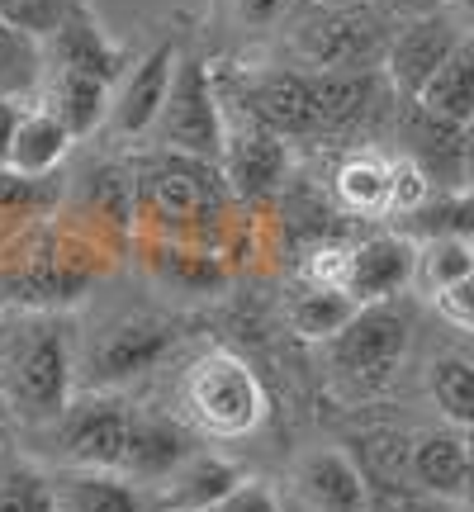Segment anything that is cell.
<instances>
[{"instance_id":"obj_24","label":"cell","mask_w":474,"mask_h":512,"mask_svg":"<svg viewBox=\"0 0 474 512\" xmlns=\"http://www.w3.org/2000/svg\"><path fill=\"white\" fill-rule=\"evenodd\" d=\"M408 446H413V437H403V432H365V437H356L351 460H356V470H361L370 498H375V494L399 498V494H408V489H413Z\"/></svg>"},{"instance_id":"obj_2","label":"cell","mask_w":474,"mask_h":512,"mask_svg":"<svg viewBox=\"0 0 474 512\" xmlns=\"http://www.w3.org/2000/svg\"><path fill=\"white\" fill-rule=\"evenodd\" d=\"M181 399L190 422L209 437H247L266 418V389L252 375V366L237 361L233 351H204L185 370Z\"/></svg>"},{"instance_id":"obj_43","label":"cell","mask_w":474,"mask_h":512,"mask_svg":"<svg viewBox=\"0 0 474 512\" xmlns=\"http://www.w3.org/2000/svg\"><path fill=\"white\" fill-rule=\"evenodd\" d=\"M446 10H451V19L465 34H474V0H446Z\"/></svg>"},{"instance_id":"obj_13","label":"cell","mask_w":474,"mask_h":512,"mask_svg":"<svg viewBox=\"0 0 474 512\" xmlns=\"http://www.w3.org/2000/svg\"><path fill=\"white\" fill-rule=\"evenodd\" d=\"M43 57L53 62V72H81V76L105 81V86H114L119 72H124L119 48L105 38V29L95 24V15L81 5V0L67 10V19L57 24L53 34L43 38Z\"/></svg>"},{"instance_id":"obj_41","label":"cell","mask_w":474,"mask_h":512,"mask_svg":"<svg viewBox=\"0 0 474 512\" xmlns=\"http://www.w3.org/2000/svg\"><path fill=\"white\" fill-rule=\"evenodd\" d=\"M389 10H399V15H432V10H446V0H384Z\"/></svg>"},{"instance_id":"obj_26","label":"cell","mask_w":474,"mask_h":512,"mask_svg":"<svg viewBox=\"0 0 474 512\" xmlns=\"http://www.w3.org/2000/svg\"><path fill=\"white\" fill-rule=\"evenodd\" d=\"M110 110V86L81 72H53L48 76V114H57V124L72 138H86Z\"/></svg>"},{"instance_id":"obj_1","label":"cell","mask_w":474,"mask_h":512,"mask_svg":"<svg viewBox=\"0 0 474 512\" xmlns=\"http://www.w3.org/2000/svg\"><path fill=\"white\" fill-rule=\"evenodd\" d=\"M5 399L24 422H53L72 403V337L62 323L38 318L19 328L5 351Z\"/></svg>"},{"instance_id":"obj_40","label":"cell","mask_w":474,"mask_h":512,"mask_svg":"<svg viewBox=\"0 0 474 512\" xmlns=\"http://www.w3.org/2000/svg\"><path fill=\"white\" fill-rule=\"evenodd\" d=\"M19 114H24V105H19V100H0V171L10 166V143H15Z\"/></svg>"},{"instance_id":"obj_17","label":"cell","mask_w":474,"mask_h":512,"mask_svg":"<svg viewBox=\"0 0 474 512\" xmlns=\"http://www.w3.org/2000/svg\"><path fill=\"white\" fill-rule=\"evenodd\" d=\"M223 181L237 200H266L275 185L285 181L290 171V152H285V138H275L266 128L247 124L242 133H233L223 143Z\"/></svg>"},{"instance_id":"obj_9","label":"cell","mask_w":474,"mask_h":512,"mask_svg":"<svg viewBox=\"0 0 474 512\" xmlns=\"http://www.w3.org/2000/svg\"><path fill=\"white\" fill-rule=\"evenodd\" d=\"M233 95L247 124L266 128L275 138H313L318 119H313L309 100V72H252L237 76Z\"/></svg>"},{"instance_id":"obj_45","label":"cell","mask_w":474,"mask_h":512,"mask_svg":"<svg viewBox=\"0 0 474 512\" xmlns=\"http://www.w3.org/2000/svg\"><path fill=\"white\" fill-rule=\"evenodd\" d=\"M285 512H313V508H304V503H294V498H290V503H285Z\"/></svg>"},{"instance_id":"obj_7","label":"cell","mask_w":474,"mask_h":512,"mask_svg":"<svg viewBox=\"0 0 474 512\" xmlns=\"http://www.w3.org/2000/svg\"><path fill=\"white\" fill-rule=\"evenodd\" d=\"M465 29H460L451 10H432V15H413L399 34H389L384 48V81L399 100H418L422 86L437 76V67L451 57Z\"/></svg>"},{"instance_id":"obj_11","label":"cell","mask_w":474,"mask_h":512,"mask_svg":"<svg viewBox=\"0 0 474 512\" xmlns=\"http://www.w3.org/2000/svg\"><path fill=\"white\" fill-rule=\"evenodd\" d=\"M389 95L394 91H389L380 67H365V72H309V100L318 133H351V128L370 124Z\"/></svg>"},{"instance_id":"obj_12","label":"cell","mask_w":474,"mask_h":512,"mask_svg":"<svg viewBox=\"0 0 474 512\" xmlns=\"http://www.w3.org/2000/svg\"><path fill=\"white\" fill-rule=\"evenodd\" d=\"M418 271V247L413 238L384 233L347 252V275H342V294H351L356 304H389L394 294L413 280Z\"/></svg>"},{"instance_id":"obj_42","label":"cell","mask_w":474,"mask_h":512,"mask_svg":"<svg viewBox=\"0 0 474 512\" xmlns=\"http://www.w3.org/2000/svg\"><path fill=\"white\" fill-rule=\"evenodd\" d=\"M460 152H465V185H474V114L460 124Z\"/></svg>"},{"instance_id":"obj_22","label":"cell","mask_w":474,"mask_h":512,"mask_svg":"<svg viewBox=\"0 0 474 512\" xmlns=\"http://www.w3.org/2000/svg\"><path fill=\"white\" fill-rule=\"evenodd\" d=\"M337 200L361 219L394 214V157L384 152H351L337 166Z\"/></svg>"},{"instance_id":"obj_33","label":"cell","mask_w":474,"mask_h":512,"mask_svg":"<svg viewBox=\"0 0 474 512\" xmlns=\"http://www.w3.org/2000/svg\"><path fill=\"white\" fill-rule=\"evenodd\" d=\"M152 266H162V275L171 285H181V290H219L223 285V266L209 252H190V247L176 252V247H166V252H157Z\"/></svg>"},{"instance_id":"obj_19","label":"cell","mask_w":474,"mask_h":512,"mask_svg":"<svg viewBox=\"0 0 474 512\" xmlns=\"http://www.w3.org/2000/svg\"><path fill=\"white\" fill-rule=\"evenodd\" d=\"M242 465L223 456H195L185 460L181 470H171V475L157 484V508L162 512H209L219 498H228L242 484Z\"/></svg>"},{"instance_id":"obj_14","label":"cell","mask_w":474,"mask_h":512,"mask_svg":"<svg viewBox=\"0 0 474 512\" xmlns=\"http://www.w3.org/2000/svg\"><path fill=\"white\" fill-rule=\"evenodd\" d=\"M190 456H195V437H190L176 418L133 413L119 475H124L128 484H162V479L171 475V470H181Z\"/></svg>"},{"instance_id":"obj_29","label":"cell","mask_w":474,"mask_h":512,"mask_svg":"<svg viewBox=\"0 0 474 512\" xmlns=\"http://www.w3.org/2000/svg\"><path fill=\"white\" fill-rule=\"evenodd\" d=\"M43 81V43L0 19V100H19Z\"/></svg>"},{"instance_id":"obj_10","label":"cell","mask_w":474,"mask_h":512,"mask_svg":"<svg viewBox=\"0 0 474 512\" xmlns=\"http://www.w3.org/2000/svg\"><path fill=\"white\" fill-rule=\"evenodd\" d=\"M171 347H176V328H171L166 318H128V323L110 328L91 347L86 380H91L95 389L124 384V380H133V375L152 370Z\"/></svg>"},{"instance_id":"obj_23","label":"cell","mask_w":474,"mask_h":512,"mask_svg":"<svg viewBox=\"0 0 474 512\" xmlns=\"http://www.w3.org/2000/svg\"><path fill=\"white\" fill-rule=\"evenodd\" d=\"M418 105L446 124H465L474 114V34H465L451 48V57L437 67V76L422 86Z\"/></svg>"},{"instance_id":"obj_31","label":"cell","mask_w":474,"mask_h":512,"mask_svg":"<svg viewBox=\"0 0 474 512\" xmlns=\"http://www.w3.org/2000/svg\"><path fill=\"white\" fill-rule=\"evenodd\" d=\"M474 271V242L470 238H427V247L418 252V280L437 294L446 290L451 280Z\"/></svg>"},{"instance_id":"obj_44","label":"cell","mask_w":474,"mask_h":512,"mask_svg":"<svg viewBox=\"0 0 474 512\" xmlns=\"http://www.w3.org/2000/svg\"><path fill=\"white\" fill-rule=\"evenodd\" d=\"M460 503H470L474 512V432H470V465H465V494H460Z\"/></svg>"},{"instance_id":"obj_28","label":"cell","mask_w":474,"mask_h":512,"mask_svg":"<svg viewBox=\"0 0 474 512\" xmlns=\"http://www.w3.org/2000/svg\"><path fill=\"white\" fill-rule=\"evenodd\" d=\"M356 309H361V304H356L351 294L313 285L309 294H299V299L290 304V323L304 342H332V337L351 323V313Z\"/></svg>"},{"instance_id":"obj_15","label":"cell","mask_w":474,"mask_h":512,"mask_svg":"<svg viewBox=\"0 0 474 512\" xmlns=\"http://www.w3.org/2000/svg\"><path fill=\"white\" fill-rule=\"evenodd\" d=\"M290 498L313 512H370V489L347 451H313L299 460Z\"/></svg>"},{"instance_id":"obj_3","label":"cell","mask_w":474,"mask_h":512,"mask_svg":"<svg viewBox=\"0 0 474 512\" xmlns=\"http://www.w3.org/2000/svg\"><path fill=\"white\" fill-rule=\"evenodd\" d=\"M294 48L309 62V72H365L384 62L389 29L365 5H332L299 19Z\"/></svg>"},{"instance_id":"obj_32","label":"cell","mask_w":474,"mask_h":512,"mask_svg":"<svg viewBox=\"0 0 474 512\" xmlns=\"http://www.w3.org/2000/svg\"><path fill=\"white\" fill-rule=\"evenodd\" d=\"M0 512H53V479L34 465H5L0 470Z\"/></svg>"},{"instance_id":"obj_5","label":"cell","mask_w":474,"mask_h":512,"mask_svg":"<svg viewBox=\"0 0 474 512\" xmlns=\"http://www.w3.org/2000/svg\"><path fill=\"white\" fill-rule=\"evenodd\" d=\"M408 351V318L394 304H361L351 323L328 342L332 370L356 389H380Z\"/></svg>"},{"instance_id":"obj_8","label":"cell","mask_w":474,"mask_h":512,"mask_svg":"<svg viewBox=\"0 0 474 512\" xmlns=\"http://www.w3.org/2000/svg\"><path fill=\"white\" fill-rule=\"evenodd\" d=\"M143 195L157 204L171 223H195V219H214L233 190H228V181H223L219 162H200V157L162 152V157L152 162V171H147Z\"/></svg>"},{"instance_id":"obj_6","label":"cell","mask_w":474,"mask_h":512,"mask_svg":"<svg viewBox=\"0 0 474 512\" xmlns=\"http://www.w3.org/2000/svg\"><path fill=\"white\" fill-rule=\"evenodd\" d=\"M128 427H133V408L114 394L67 403L62 418H53L57 456L67 460V470H119Z\"/></svg>"},{"instance_id":"obj_30","label":"cell","mask_w":474,"mask_h":512,"mask_svg":"<svg viewBox=\"0 0 474 512\" xmlns=\"http://www.w3.org/2000/svg\"><path fill=\"white\" fill-rule=\"evenodd\" d=\"M408 233L418 238H470L474 242V185L427 200L418 214H408Z\"/></svg>"},{"instance_id":"obj_35","label":"cell","mask_w":474,"mask_h":512,"mask_svg":"<svg viewBox=\"0 0 474 512\" xmlns=\"http://www.w3.org/2000/svg\"><path fill=\"white\" fill-rule=\"evenodd\" d=\"M72 5H76V0H0V19L43 43V38H48L57 24L67 19V10H72Z\"/></svg>"},{"instance_id":"obj_37","label":"cell","mask_w":474,"mask_h":512,"mask_svg":"<svg viewBox=\"0 0 474 512\" xmlns=\"http://www.w3.org/2000/svg\"><path fill=\"white\" fill-rule=\"evenodd\" d=\"M432 299H437V313L451 323V328L474 332V271L460 275V280H451V285L437 290Z\"/></svg>"},{"instance_id":"obj_25","label":"cell","mask_w":474,"mask_h":512,"mask_svg":"<svg viewBox=\"0 0 474 512\" xmlns=\"http://www.w3.org/2000/svg\"><path fill=\"white\" fill-rule=\"evenodd\" d=\"M72 133L57 124V114L48 110H24L15 128V143H10V171L19 176H53L57 162L67 157Z\"/></svg>"},{"instance_id":"obj_16","label":"cell","mask_w":474,"mask_h":512,"mask_svg":"<svg viewBox=\"0 0 474 512\" xmlns=\"http://www.w3.org/2000/svg\"><path fill=\"white\" fill-rule=\"evenodd\" d=\"M403 157H413L422 166V176L441 185L446 195L465 190V152H460V124H446L437 114H427L418 100H403Z\"/></svg>"},{"instance_id":"obj_38","label":"cell","mask_w":474,"mask_h":512,"mask_svg":"<svg viewBox=\"0 0 474 512\" xmlns=\"http://www.w3.org/2000/svg\"><path fill=\"white\" fill-rule=\"evenodd\" d=\"M209 512H285V503L266 489V484H256V479H242L233 494L219 498Z\"/></svg>"},{"instance_id":"obj_27","label":"cell","mask_w":474,"mask_h":512,"mask_svg":"<svg viewBox=\"0 0 474 512\" xmlns=\"http://www.w3.org/2000/svg\"><path fill=\"white\" fill-rule=\"evenodd\" d=\"M427 394L451 427L474 432V361L470 356H437L427 370Z\"/></svg>"},{"instance_id":"obj_20","label":"cell","mask_w":474,"mask_h":512,"mask_svg":"<svg viewBox=\"0 0 474 512\" xmlns=\"http://www.w3.org/2000/svg\"><path fill=\"white\" fill-rule=\"evenodd\" d=\"M465 465H470V437L456 427H437L422 432L408 446V470H413V489L432 498H460L465 494Z\"/></svg>"},{"instance_id":"obj_39","label":"cell","mask_w":474,"mask_h":512,"mask_svg":"<svg viewBox=\"0 0 474 512\" xmlns=\"http://www.w3.org/2000/svg\"><path fill=\"white\" fill-rule=\"evenodd\" d=\"M290 5L294 0H237V15L247 19L252 29H266V24H275V19H285Z\"/></svg>"},{"instance_id":"obj_36","label":"cell","mask_w":474,"mask_h":512,"mask_svg":"<svg viewBox=\"0 0 474 512\" xmlns=\"http://www.w3.org/2000/svg\"><path fill=\"white\" fill-rule=\"evenodd\" d=\"M91 200H95V209H100V219L124 223L128 219V176L114 171V166H100L91 176Z\"/></svg>"},{"instance_id":"obj_4","label":"cell","mask_w":474,"mask_h":512,"mask_svg":"<svg viewBox=\"0 0 474 512\" xmlns=\"http://www.w3.org/2000/svg\"><path fill=\"white\" fill-rule=\"evenodd\" d=\"M166 152H181V157H200V162H223V114H219V95H214V76L209 62L200 57H176V72H171V91L166 105L157 114Z\"/></svg>"},{"instance_id":"obj_21","label":"cell","mask_w":474,"mask_h":512,"mask_svg":"<svg viewBox=\"0 0 474 512\" xmlns=\"http://www.w3.org/2000/svg\"><path fill=\"white\" fill-rule=\"evenodd\" d=\"M53 512H143V498L119 470H62L53 479Z\"/></svg>"},{"instance_id":"obj_18","label":"cell","mask_w":474,"mask_h":512,"mask_svg":"<svg viewBox=\"0 0 474 512\" xmlns=\"http://www.w3.org/2000/svg\"><path fill=\"white\" fill-rule=\"evenodd\" d=\"M171 72H176V43H162L128 72L124 91H119V105H114V128L124 138H143L147 128H157V114L166 105V91H171Z\"/></svg>"},{"instance_id":"obj_34","label":"cell","mask_w":474,"mask_h":512,"mask_svg":"<svg viewBox=\"0 0 474 512\" xmlns=\"http://www.w3.org/2000/svg\"><path fill=\"white\" fill-rule=\"evenodd\" d=\"M57 195V181L53 176H19V171H0V214L15 219V214H38L48 209Z\"/></svg>"}]
</instances>
